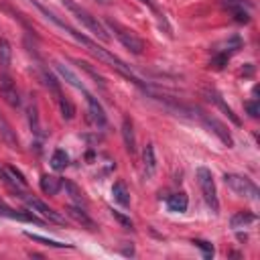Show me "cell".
Returning a JSON list of instances; mask_svg holds the SVG:
<instances>
[{
	"label": "cell",
	"instance_id": "1",
	"mask_svg": "<svg viewBox=\"0 0 260 260\" xmlns=\"http://www.w3.org/2000/svg\"><path fill=\"white\" fill-rule=\"evenodd\" d=\"M30 4H32V6H37V8H39V10H41V12H43V14H45V16H47V18H49L51 22H55V24H57L59 28L67 30V35H69V37H73V39H75L77 43H81V45H83V47H85V49H87V51H89L91 55H95V57H98V59H102L104 63L112 65V67H114V69H116L118 73H122L124 77H128V79L132 81V83H136V85H140V87H146V85H144V81H140V79H138V77H136V75L132 73L130 65H126V63H124L122 59H118V57H116V55H112V53H110L108 49L100 47V45H98L95 41H91V39H87L85 35H81V32H77L75 28H71V26H69V24H67L65 20H61V18H59V16H57V14L53 12V10H49L47 6H43V4L39 2V0H30Z\"/></svg>",
	"mask_w": 260,
	"mask_h": 260
},
{
	"label": "cell",
	"instance_id": "2",
	"mask_svg": "<svg viewBox=\"0 0 260 260\" xmlns=\"http://www.w3.org/2000/svg\"><path fill=\"white\" fill-rule=\"evenodd\" d=\"M63 6L95 37V39H100V41H104V43H108L110 41V35H108V30H106V26L98 20V16H93L91 12H87L83 6H79L75 0H63Z\"/></svg>",
	"mask_w": 260,
	"mask_h": 260
},
{
	"label": "cell",
	"instance_id": "3",
	"mask_svg": "<svg viewBox=\"0 0 260 260\" xmlns=\"http://www.w3.org/2000/svg\"><path fill=\"white\" fill-rule=\"evenodd\" d=\"M195 179L199 183V189H201V195L207 203V207L217 213L219 211V199H217V189H215V181H213V175L207 167H199L195 171Z\"/></svg>",
	"mask_w": 260,
	"mask_h": 260
},
{
	"label": "cell",
	"instance_id": "4",
	"mask_svg": "<svg viewBox=\"0 0 260 260\" xmlns=\"http://www.w3.org/2000/svg\"><path fill=\"white\" fill-rule=\"evenodd\" d=\"M106 24H108V28L114 32V37L130 51V53H134V55H140L142 51H144V41L134 32V30H130L128 26H124V24H120V22H116V20H112V18H108L106 20Z\"/></svg>",
	"mask_w": 260,
	"mask_h": 260
},
{
	"label": "cell",
	"instance_id": "5",
	"mask_svg": "<svg viewBox=\"0 0 260 260\" xmlns=\"http://www.w3.org/2000/svg\"><path fill=\"white\" fill-rule=\"evenodd\" d=\"M223 183H225L236 195L246 197V199H250V201H258V197H260V191H258L256 183H254L252 179L244 177V175L228 173V175H223Z\"/></svg>",
	"mask_w": 260,
	"mask_h": 260
},
{
	"label": "cell",
	"instance_id": "6",
	"mask_svg": "<svg viewBox=\"0 0 260 260\" xmlns=\"http://www.w3.org/2000/svg\"><path fill=\"white\" fill-rule=\"evenodd\" d=\"M20 199L24 201V205L32 211V213H39L43 219H47L49 223H59V225H63L65 223V217L59 213V211H55L53 207H49L45 201H41L39 197H32V195H26V193H22L20 195Z\"/></svg>",
	"mask_w": 260,
	"mask_h": 260
},
{
	"label": "cell",
	"instance_id": "7",
	"mask_svg": "<svg viewBox=\"0 0 260 260\" xmlns=\"http://www.w3.org/2000/svg\"><path fill=\"white\" fill-rule=\"evenodd\" d=\"M195 110L199 112L197 116H199V120L209 128V132H213L225 146H232V144H234V138H232V134L228 132V128H225L223 122H219L215 116H211V114H207V112H203V110H199V108H195Z\"/></svg>",
	"mask_w": 260,
	"mask_h": 260
},
{
	"label": "cell",
	"instance_id": "8",
	"mask_svg": "<svg viewBox=\"0 0 260 260\" xmlns=\"http://www.w3.org/2000/svg\"><path fill=\"white\" fill-rule=\"evenodd\" d=\"M0 95L4 98V102L10 108H18L20 106V93H18L16 81L10 77L8 71H2L0 73Z\"/></svg>",
	"mask_w": 260,
	"mask_h": 260
},
{
	"label": "cell",
	"instance_id": "9",
	"mask_svg": "<svg viewBox=\"0 0 260 260\" xmlns=\"http://www.w3.org/2000/svg\"><path fill=\"white\" fill-rule=\"evenodd\" d=\"M85 102H87V114H89L91 124H93V126H98V128H106L108 118H106L104 106L98 102V98H95V95H91V93H85Z\"/></svg>",
	"mask_w": 260,
	"mask_h": 260
},
{
	"label": "cell",
	"instance_id": "10",
	"mask_svg": "<svg viewBox=\"0 0 260 260\" xmlns=\"http://www.w3.org/2000/svg\"><path fill=\"white\" fill-rule=\"evenodd\" d=\"M221 4L232 12L234 20H238V22H250V8H252V2L250 0H221Z\"/></svg>",
	"mask_w": 260,
	"mask_h": 260
},
{
	"label": "cell",
	"instance_id": "11",
	"mask_svg": "<svg viewBox=\"0 0 260 260\" xmlns=\"http://www.w3.org/2000/svg\"><path fill=\"white\" fill-rule=\"evenodd\" d=\"M0 217H8V219H18V221H26V223H43V219H39L37 217V213H32V211H16V209H12V207H8V205H4L2 201H0Z\"/></svg>",
	"mask_w": 260,
	"mask_h": 260
},
{
	"label": "cell",
	"instance_id": "12",
	"mask_svg": "<svg viewBox=\"0 0 260 260\" xmlns=\"http://www.w3.org/2000/svg\"><path fill=\"white\" fill-rule=\"evenodd\" d=\"M0 138L8 148H18V136L16 130L12 128V124L4 118V114L0 112Z\"/></svg>",
	"mask_w": 260,
	"mask_h": 260
},
{
	"label": "cell",
	"instance_id": "13",
	"mask_svg": "<svg viewBox=\"0 0 260 260\" xmlns=\"http://www.w3.org/2000/svg\"><path fill=\"white\" fill-rule=\"evenodd\" d=\"M65 211H67V215H69L71 219H75L79 225H83V228H87V230H95L93 219L85 213V209H83L81 205H67Z\"/></svg>",
	"mask_w": 260,
	"mask_h": 260
},
{
	"label": "cell",
	"instance_id": "14",
	"mask_svg": "<svg viewBox=\"0 0 260 260\" xmlns=\"http://www.w3.org/2000/svg\"><path fill=\"white\" fill-rule=\"evenodd\" d=\"M122 138H124V146L130 154L136 152V136H134V124L128 116H124L122 120Z\"/></svg>",
	"mask_w": 260,
	"mask_h": 260
},
{
	"label": "cell",
	"instance_id": "15",
	"mask_svg": "<svg viewBox=\"0 0 260 260\" xmlns=\"http://www.w3.org/2000/svg\"><path fill=\"white\" fill-rule=\"evenodd\" d=\"M205 95H207V98H209V100H211V102H213V104H215L219 110H223V114H228V118H230V120H232L236 126H240V124H242V122H240V118L234 114V110H232V108H230V106L223 102V98L219 95V91H215V89H207V91H205Z\"/></svg>",
	"mask_w": 260,
	"mask_h": 260
},
{
	"label": "cell",
	"instance_id": "16",
	"mask_svg": "<svg viewBox=\"0 0 260 260\" xmlns=\"http://www.w3.org/2000/svg\"><path fill=\"white\" fill-rule=\"evenodd\" d=\"M39 187L45 195H57L63 189V181L55 175H43L41 181H39Z\"/></svg>",
	"mask_w": 260,
	"mask_h": 260
},
{
	"label": "cell",
	"instance_id": "17",
	"mask_svg": "<svg viewBox=\"0 0 260 260\" xmlns=\"http://www.w3.org/2000/svg\"><path fill=\"white\" fill-rule=\"evenodd\" d=\"M142 162H144V173L146 177H154L156 173V156H154V146L152 144H146L144 150H142Z\"/></svg>",
	"mask_w": 260,
	"mask_h": 260
},
{
	"label": "cell",
	"instance_id": "18",
	"mask_svg": "<svg viewBox=\"0 0 260 260\" xmlns=\"http://www.w3.org/2000/svg\"><path fill=\"white\" fill-rule=\"evenodd\" d=\"M55 69H57V73H59L69 85H73V87H77V89H83V83L79 81V77H77L65 63H59V61H57V63H55Z\"/></svg>",
	"mask_w": 260,
	"mask_h": 260
},
{
	"label": "cell",
	"instance_id": "19",
	"mask_svg": "<svg viewBox=\"0 0 260 260\" xmlns=\"http://www.w3.org/2000/svg\"><path fill=\"white\" fill-rule=\"evenodd\" d=\"M112 195H114V201L120 203L122 207H128L130 205V193L124 185V181H116L114 187H112Z\"/></svg>",
	"mask_w": 260,
	"mask_h": 260
},
{
	"label": "cell",
	"instance_id": "20",
	"mask_svg": "<svg viewBox=\"0 0 260 260\" xmlns=\"http://www.w3.org/2000/svg\"><path fill=\"white\" fill-rule=\"evenodd\" d=\"M254 221H256V215H254V213H250V211H238V213L232 215L230 225H232L234 230H240V228H248V225L254 223Z\"/></svg>",
	"mask_w": 260,
	"mask_h": 260
},
{
	"label": "cell",
	"instance_id": "21",
	"mask_svg": "<svg viewBox=\"0 0 260 260\" xmlns=\"http://www.w3.org/2000/svg\"><path fill=\"white\" fill-rule=\"evenodd\" d=\"M187 205H189V199H187L185 193H175V195H171V197L167 199V207H169L171 211H177V213L187 211Z\"/></svg>",
	"mask_w": 260,
	"mask_h": 260
},
{
	"label": "cell",
	"instance_id": "22",
	"mask_svg": "<svg viewBox=\"0 0 260 260\" xmlns=\"http://www.w3.org/2000/svg\"><path fill=\"white\" fill-rule=\"evenodd\" d=\"M12 63V47L6 39H0V69L8 71Z\"/></svg>",
	"mask_w": 260,
	"mask_h": 260
},
{
	"label": "cell",
	"instance_id": "23",
	"mask_svg": "<svg viewBox=\"0 0 260 260\" xmlns=\"http://www.w3.org/2000/svg\"><path fill=\"white\" fill-rule=\"evenodd\" d=\"M41 79H43L45 87L55 95V100H59V98L63 95V93H61V85H59V81H57L55 75H51L49 71H43V73H41Z\"/></svg>",
	"mask_w": 260,
	"mask_h": 260
},
{
	"label": "cell",
	"instance_id": "24",
	"mask_svg": "<svg viewBox=\"0 0 260 260\" xmlns=\"http://www.w3.org/2000/svg\"><path fill=\"white\" fill-rule=\"evenodd\" d=\"M63 187H65V191L69 193V197H71L77 205H83V207H85V203H87V201H85V195H83V191H81L73 181H63Z\"/></svg>",
	"mask_w": 260,
	"mask_h": 260
},
{
	"label": "cell",
	"instance_id": "25",
	"mask_svg": "<svg viewBox=\"0 0 260 260\" xmlns=\"http://www.w3.org/2000/svg\"><path fill=\"white\" fill-rule=\"evenodd\" d=\"M67 165H69V156H67V152L61 150V148H57V150L51 154V167H53L55 171H65Z\"/></svg>",
	"mask_w": 260,
	"mask_h": 260
},
{
	"label": "cell",
	"instance_id": "26",
	"mask_svg": "<svg viewBox=\"0 0 260 260\" xmlns=\"http://www.w3.org/2000/svg\"><path fill=\"white\" fill-rule=\"evenodd\" d=\"M57 104H59V110H61V116H63L65 120H73V118H75V106H73V102H71L69 98H65V95H61V98L57 100Z\"/></svg>",
	"mask_w": 260,
	"mask_h": 260
},
{
	"label": "cell",
	"instance_id": "27",
	"mask_svg": "<svg viewBox=\"0 0 260 260\" xmlns=\"http://www.w3.org/2000/svg\"><path fill=\"white\" fill-rule=\"evenodd\" d=\"M26 238H30L32 242H39L43 246H51V248H69V244H63V242H55V240H49V238H43V236H37L32 232H26Z\"/></svg>",
	"mask_w": 260,
	"mask_h": 260
},
{
	"label": "cell",
	"instance_id": "28",
	"mask_svg": "<svg viewBox=\"0 0 260 260\" xmlns=\"http://www.w3.org/2000/svg\"><path fill=\"white\" fill-rule=\"evenodd\" d=\"M77 65H79V67H81L85 73H89V75L95 79V83H100V85L106 89V79H104V77H102V75H100V73H98V71H95V69H93L89 63H85V61H77Z\"/></svg>",
	"mask_w": 260,
	"mask_h": 260
},
{
	"label": "cell",
	"instance_id": "29",
	"mask_svg": "<svg viewBox=\"0 0 260 260\" xmlns=\"http://www.w3.org/2000/svg\"><path fill=\"white\" fill-rule=\"evenodd\" d=\"M193 244H195V248H199V250L203 252V258H207V260L213 258V252H215V250H213V246H211L209 242H205V240H195Z\"/></svg>",
	"mask_w": 260,
	"mask_h": 260
},
{
	"label": "cell",
	"instance_id": "30",
	"mask_svg": "<svg viewBox=\"0 0 260 260\" xmlns=\"http://www.w3.org/2000/svg\"><path fill=\"white\" fill-rule=\"evenodd\" d=\"M28 122H30V128H32L35 132H39V116H37V108H35V104L28 106Z\"/></svg>",
	"mask_w": 260,
	"mask_h": 260
},
{
	"label": "cell",
	"instance_id": "31",
	"mask_svg": "<svg viewBox=\"0 0 260 260\" xmlns=\"http://www.w3.org/2000/svg\"><path fill=\"white\" fill-rule=\"evenodd\" d=\"M112 215H114V219H116V221H120V223H122V225H124L126 230H132V228H134V223H132V219H130V217H126V215H122L120 211H116V209H112Z\"/></svg>",
	"mask_w": 260,
	"mask_h": 260
},
{
	"label": "cell",
	"instance_id": "32",
	"mask_svg": "<svg viewBox=\"0 0 260 260\" xmlns=\"http://www.w3.org/2000/svg\"><path fill=\"white\" fill-rule=\"evenodd\" d=\"M244 108H246V112H248L252 118H258L260 108H258V104H256V102H246V104H244Z\"/></svg>",
	"mask_w": 260,
	"mask_h": 260
},
{
	"label": "cell",
	"instance_id": "33",
	"mask_svg": "<svg viewBox=\"0 0 260 260\" xmlns=\"http://www.w3.org/2000/svg\"><path fill=\"white\" fill-rule=\"evenodd\" d=\"M140 2H142V4H146V6H148V8H152V10H156V8H154V4H152V2H150V0H140Z\"/></svg>",
	"mask_w": 260,
	"mask_h": 260
},
{
	"label": "cell",
	"instance_id": "34",
	"mask_svg": "<svg viewBox=\"0 0 260 260\" xmlns=\"http://www.w3.org/2000/svg\"><path fill=\"white\" fill-rule=\"evenodd\" d=\"M100 2H106V0H100Z\"/></svg>",
	"mask_w": 260,
	"mask_h": 260
}]
</instances>
